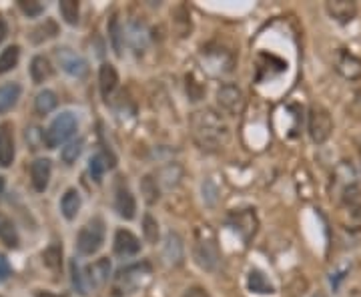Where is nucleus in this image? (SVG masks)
Masks as SVG:
<instances>
[{
    "label": "nucleus",
    "mask_w": 361,
    "mask_h": 297,
    "mask_svg": "<svg viewBox=\"0 0 361 297\" xmlns=\"http://www.w3.org/2000/svg\"><path fill=\"white\" fill-rule=\"evenodd\" d=\"M193 139L203 151H217L229 141L227 123L213 111H197L191 117Z\"/></svg>",
    "instance_id": "obj_1"
},
{
    "label": "nucleus",
    "mask_w": 361,
    "mask_h": 297,
    "mask_svg": "<svg viewBox=\"0 0 361 297\" xmlns=\"http://www.w3.org/2000/svg\"><path fill=\"white\" fill-rule=\"evenodd\" d=\"M193 257L197 261V265L205 271H215L221 253H219V245L217 237L213 233L209 225H199L195 229V237H193Z\"/></svg>",
    "instance_id": "obj_2"
},
{
    "label": "nucleus",
    "mask_w": 361,
    "mask_h": 297,
    "mask_svg": "<svg viewBox=\"0 0 361 297\" xmlns=\"http://www.w3.org/2000/svg\"><path fill=\"white\" fill-rule=\"evenodd\" d=\"M152 278V267L143 261V263H134V265H127L123 269L116 271L113 279V294L116 297L131 296L134 291L143 289Z\"/></svg>",
    "instance_id": "obj_3"
},
{
    "label": "nucleus",
    "mask_w": 361,
    "mask_h": 297,
    "mask_svg": "<svg viewBox=\"0 0 361 297\" xmlns=\"http://www.w3.org/2000/svg\"><path fill=\"white\" fill-rule=\"evenodd\" d=\"M337 217L347 231H360L361 229V189L358 183L345 185V189H343Z\"/></svg>",
    "instance_id": "obj_4"
},
{
    "label": "nucleus",
    "mask_w": 361,
    "mask_h": 297,
    "mask_svg": "<svg viewBox=\"0 0 361 297\" xmlns=\"http://www.w3.org/2000/svg\"><path fill=\"white\" fill-rule=\"evenodd\" d=\"M76 117L73 112H60L57 119L44 130V143L49 148H57L58 145L67 143L76 133Z\"/></svg>",
    "instance_id": "obj_5"
},
{
    "label": "nucleus",
    "mask_w": 361,
    "mask_h": 297,
    "mask_svg": "<svg viewBox=\"0 0 361 297\" xmlns=\"http://www.w3.org/2000/svg\"><path fill=\"white\" fill-rule=\"evenodd\" d=\"M103 241H105V221L100 217H95L80 229L76 237V249L80 255H93L103 247Z\"/></svg>",
    "instance_id": "obj_6"
},
{
    "label": "nucleus",
    "mask_w": 361,
    "mask_h": 297,
    "mask_svg": "<svg viewBox=\"0 0 361 297\" xmlns=\"http://www.w3.org/2000/svg\"><path fill=\"white\" fill-rule=\"evenodd\" d=\"M307 130H309V137L313 143L322 145L325 143L329 137H331V130H333V119L329 111L322 107V105H311L309 109V121H307Z\"/></svg>",
    "instance_id": "obj_7"
},
{
    "label": "nucleus",
    "mask_w": 361,
    "mask_h": 297,
    "mask_svg": "<svg viewBox=\"0 0 361 297\" xmlns=\"http://www.w3.org/2000/svg\"><path fill=\"white\" fill-rule=\"evenodd\" d=\"M217 103L221 107V111L225 114H239L245 107V96H243V91L235 85H223L219 91H217Z\"/></svg>",
    "instance_id": "obj_8"
},
{
    "label": "nucleus",
    "mask_w": 361,
    "mask_h": 297,
    "mask_svg": "<svg viewBox=\"0 0 361 297\" xmlns=\"http://www.w3.org/2000/svg\"><path fill=\"white\" fill-rule=\"evenodd\" d=\"M57 60L58 65L62 67V71L69 73L71 76H75V78H82L89 73V62L78 53L67 49V46L64 49H57Z\"/></svg>",
    "instance_id": "obj_9"
},
{
    "label": "nucleus",
    "mask_w": 361,
    "mask_h": 297,
    "mask_svg": "<svg viewBox=\"0 0 361 297\" xmlns=\"http://www.w3.org/2000/svg\"><path fill=\"white\" fill-rule=\"evenodd\" d=\"M335 69L347 80H358L361 78V58L351 55L349 51H340L335 56Z\"/></svg>",
    "instance_id": "obj_10"
},
{
    "label": "nucleus",
    "mask_w": 361,
    "mask_h": 297,
    "mask_svg": "<svg viewBox=\"0 0 361 297\" xmlns=\"http://www.w3.org/2000/svg\"><path fill=\"white\" fill-rule=\"evenodd\" d=\"M15 161V129L12 123H0V167H10Z\"/></svg>",
    "instance_id": "obj_11"
},
{
    "label": "nucleus",
    "mask_w": 361,
    "mask_h": 297,
    "mask_svg": "<svg viewBox=\"0 0 361 297\" xmlns=\"http://www.w3.org/2000/svg\"><path fill=\"white\" fill-rule=\"evenodd\" d=\"M114 207L116 213L123 219H133L134 211H137V203H134L133 193L129 191V187L125 185L123 181L116 183V191H114Z\"/></svg>",
    "instance_id": "obj_12"
},
{
    "label": "nucleus",
    "mask_w": 361,
    "mask_h": 297,
    "mask_svg": "<svg viewBox=\"0 0 361 297\" xmlns=\"http://www.w3.org/2000/svg\"><path fill=\"white\" fill-rule=\"evenodd\" d=\"M109 275H111V261L107 260V257H103V260L95 261V263H91L87 267V275L85 278H87L89 287L100 289L109 281Z\"/></svg>",
    "instance_id": "obj_13"
},
{
    "label": "nucleus",
    "mask_w": 361,
    "mask_h": 297,
    "mask_svg": "<svg viewBox=\"0 0 361 297\" xmlns=\"http://www.w3.org/2000/svg\"><path fill=\"white\" fill-rule=\"evenodd\" d=\"M51 173H53V165H51L49 159H37L30 165V181H33V187L37 189L38 193L46 191L49 181H51Z\"/></svg>",
    "instance_id": "obj_14"
},
{
    "label": "nucleus",
    "mask_w": 361,
    "mask_h": 297,
    "mask_svg": "<svg viewBox=\"0 0 361 297\" xmlns=\"http://www.w3.org/2000/svg\"><path fill=\"white\" fill-rule=\"evenodd\" d=\"M139 249H141V241L134 237L131 231H127V229L116 231V235H114V253L116 255H125V257L137 255Z\"/></svg>",
    "instance_id": "obj_15"
},
{
    "label": "nucleus",
    "mask_w": 361,
    "mask_h": 297,
    "mask_svg": "<svg viewBox=\"0 0 361 297\" xmlns=\"http://www.w3.org/2000/svg\"><path fill=\"white\" fill-rule=\"evenodd\" d=\"M327 12L340 22H351L358 15V4L351 0H331L327 2Z\"/></svg>",
    "instance_id": "obj_16"
},
{
    "label": "nucleus",
    "mask_w": 361,
    "mask_h": 297,
    "mask_svg": "<svg viewBox=\"0 0 361 297\" xmlns=\"http://www.w3.org/2000/svg\"><path fill=\"white\" fill-rule=\"evenodd\" d=\"M98 85H100V93L103 99L109 101V96L114 93L116 85H118V74L113 65H103L98 71Z\"/></svg>",
    "instance_id": "obj_17"
},
{
    "label": "nucleus",
    "mask_w": 361,
    "mask_h": 297,
    "mask_svg": "<svg viewBox=\"0 0 361 297\" xmlns=\"http://www.w3.org/2000/svg\"><path fill=\"white\" fill-rule=\"evenodd\" d=\"M233 221H235V229L243 235V239L249 241L255 231H257V219L251 211H241L237 215H233Z\"/></svg>",
    "instance_id": "obj_18"
},
{
    "label": "nucleus",
    "mask_w": 361,
    "mask_h": 297,
    "mask_svg": "<svg viewBox=\"0 0 361 297\" xmlns=\"http://www.w3.org/2000/svg\"><path fill=\"white\" fill-rule=\"evenodd\" d=\"M20 85L19 83H6L0 87V114L8 112L20 99Z\"/></svg>",
    "instance_id": "obj_19"
},
{
    "label": "nucleus",
    "mask_w": 361,
    "mask_h": 297,
    "mask_svg": "<svg viewBox=\"0 0 361 297\" xmlns=\"http://www.w3.org/2000/svg\"><path fill=\"white\" fill-rule=\"evenodd\" d=\"M0 241L10 249H17L20 243L19 231H17L15 223L10 221L4 213H0Z\"/></svg>",
    "instance_id": "obj_20"
},
{
    "label": "nucleus",
    "mask_w": 361,
    "mask_h": 297,
    "mask_svg": "<svg viewBox=\"0 0 361 297\" xmlns=\"http://www.w3.org/2000/svg\"><path fill=\"white\" fill-rule=\"evenodd\" d=\"M60 211L64 215V219L73 221L78 211H80V195L76 189H69L64 195H62V201H60Z\"/></svg>",
    "instance_id": "obj_21"
},
{
    "label": "nucleus",
    "mask_w": 361,
    "mask_h": 297,
    "mask_svg": "<svg viewBox=\"0 0 361 297\" xmlns=\"http://www.w3.org/2000/svg\"><path fill=\"white\" fill-rule=\"evenodd\" d=\"M30 76H33V80H35L37 85L44 83L46 78H51V76H53V67H51V60L42 55L35 56V58H33V62H30Z\"/></svg>",
    "instance_id": "obj_22"
},
{
    "label": "nucleus",
    "mask_w": 361,
    "mask_h": 297,
    "mask_svg": "<svg viewBox=\"0 0 361 297\" xmlns=\"http://www.w3.org/2000/svg\"><path fill=\"white\" fill-rule=\"evenodd\" d=\"M111 167H114L113 157H109L107 153H98V155H95V157L91 159V163H89V173H91V177L95 179L96 183H100L105 171Z\"/></svg>",
    "instance_id": "obj_23"
},
{
    "label": "nucleus",
    "mask_w": 361,
    "mask_h": 297,
    "mask_svg": "<svg viewBox=\"0 0 361 297\" xmlns=\"http://www.w3.org/2000/svg\"><path fill=\"white\" fill-rule=\"evenodd\" d=\"M165 260L173 263V265H179L183 261V241L177 233H169L167 235V241H165Z\"/></svg>",
    "instance_id": "obj_24"
},
{
    "label": "nucleus",
    "mask_w": 361,
    "mask_h": 297,
    "mask_svg": "<svg viewBox=\"0 0 361 297\" xmlns=\"http://www.w3.org/2000/svg\"><path fill=\"white\" fill-rule=\"evenodd\" d=\"M247 287L249 291H253V294H273L275 289H273V285L269 283V279L261 273V271H251L247 278Z\"/></svg>",
    "instance_id": "obj_25"
},
{
    "label": "nucleus",
    "mask_w": 361,
    "mask_h": 297,
    "mask_svg": "<svg viewBox=\"0 0 361 297\" xmlns=\"http://www.w3.org/2000/svg\"><path fill=\"white\" fill-rule=\"evenodd\" d=\"M57 105L58 99L53 91H40V93L37 94V99H35V111H37L38 114H49V112H53L57 109Z\"/></svg>",
    "instance_id": "obj_26"
},
{
    "label": "nucleus",
    "mask_w": 361,
    "mask_h": 297,
    "mask_svg": "<svg viewBox=\"0 0 361 297\" xmlns=\"http://www.w3.org/2000/svg\"><path fill=\"white\" fill-rule=\"evenodd\" d=\"M19 58H20V49L17 46V44H12V46L4 49V51H2V55H0V74L12 71V69L19 65Z\"/></svg>",
    "instance_id": "obj_27"
},
{
    "label": "nucleus",
    "mask_w": 361,
    "mask_h": 297,
    "mask_svg": "<svg viewBox=\"0 0 361 297\" xmlns=\"http://www.w3.org/2000/svg\"><path fill=\"white\" fill-rule=\"evenodd\" d=\"M58 10H60V15H62V19H64L67 24L75 26L76 22H78L80 6H78L76 0H60V2H58Z\"/></svg>",
    "instance_id": "obj_28"
},
{
    "label": "nucleus",
    "mask_w": 361,
    "mask_h": 297,
    "mask_svg": "<svg viewBox=\"0 0 361 297\" xmlns=\"http://www.w3.org/2000/svg\"><path fill=\"white\" fill-rule=\"evenodd\" d=\"M109 35H111V42H113V49L116 55H123V40H125V35H123V26H121V20L114 15L109 20Z\"/></svg>",
    "instance_id": "obj_29"
},
{
    "label": "nucleus",
    "mask_w": 361,
    "mask_h": 297,
    "mask_svg": "<svg viewBox=\"0 0 361 297\" xmlns=\"http://www.w3.org/2000/svg\"><path fill=\"white\" fill-rule=\"evenodd\" d=\"M42 261L49 269L57 271L60 269V263H62V247L60 245H51L49 249L42 251Z\"/></svg>",
    "instance_id": "obj_30"
},
{
    "label": "nucleus",
    "mask_w": 361,
    "mask_h": 297,
    "mask_svg": "<svg viewBox=\"0 0 361 297\" xmlns=\"http://www.w3.org/2000/svg\"><path fill=\"white\" fill-rule=\"evenodd\" d=\"M173 17H175V28H177L179 37H187L191 31V15L187 12V8L179 6Z\"/></svg>",
    "instance_id": "obj_31"
},
{
    "label": "nucleus",
    "mask_w": 361,
    "mask_h": 297,
    "mask_svg": "<svg viewBox=\"0 0 361 297\" xmlns=\"http://www.w3.org/2000/svg\"><path fill=\"white\" fill-rule=\"evenodd\" d=\"M71 279H73V285L80 296H89V283H87V278L82 275L80 265L76 263V260L71 261Z\"/></svg>",
    "instance_id": "obj_32"
},
{
    "label": "nucleus",
    "mask_w": 361,
    "mask_h": 297,
    "mask_svg": "<svg viewBox=\"0 0 361 297\" xmlns=\"http://www.w3.org/2000/svg\"><path fill=\"white\" fill-rule=\"evenodd\" d=\"M58 28L57 24L53 22V20H46L44 24H40V26H37L35 31H33V42H42V40H49V38L57 37Z\"/></svg>",
    "instance_id": "obj_33"
},
{
    "label": "nucleus",
    "mask_w": 361,
    "mask_h": 297,
    "mask_svg": "<svg viewBox=\"0 0 361 297\" xmlns=\"http://www.w3.org/2000/svg\"><path fill=\"white\" fill-rule=\"evenodd\" d=\"M82 141L78 139V141H71V143H67L64 147H62V153H60V157H62V161L67 163V165H73L76 159H78V155L82 153Z\"/></svg>",
    "instance_id": "obj_34"
},
{
    "label": "nucleus",
    "mask_w": 361,
    "mask_h": 297,
    "mask_svg": "<svg viewBox=\"0 0 361 297\" xmlns=\"http://www.w3.org/2000/svg\"><path fill=\"white\" fill-rule=\"evenodd\" d=\"M141 191L145 195V201L147 203H157L159 201V187H157V181L152 177H145L143 183H141Z\"/></svg>",
    "instance_id": "obj_35"
},
{
    "label": "nucleus",
    "mask_w": 361,
    "mask_h": 297,
    "mask_svg": "<svg viewBox=\"0 0 361 297\" xmlns=\"http://www.w3.org/2000/svg\"><path fill=\"white\" fill-rule=\"evenodd\" d=\"M143 231H145V237L149 243H157L159 239V223L152 215H145L143 219Z\"/></svg>",
    "instance_id": "obj_36"
},
{
    "label": "nucleus",
    "mask_w": 361,
    "mask_h": 297,
    "mask_svg": "<svg viewBox=\"0 0 361 297\" xmlns=\"http://www.w3.org/2000/svg\"><path fill=\"white\" fill-rule=\"evenodd\" d=\"M187 93H189L191 101H199V99L203 96V93H205V87H203L199 80H195L193 74L187 76Z\"/></svg>",
    "instance_id": "obj_37"
},
{
    "label": "nucleus",
    "mask_w": 361,
    "mask_h": 297,
    "mask_svg": "<svg viewBox=\"0 0 361 297\" xmlns=\"http://www.w3.org/2000/svg\"><path fill=\"white\" fill-rule=\"evenodd\" d=\"M19 6L26 17H38L42 12V8H44L40 2H26V0H20Z\"/></svg>",
    "instance_id": "obj_38"
},
{
    "label": "nucleus",
    "mask_w": 361,
    "mask_h": 297,
    "mask_svg": "<svg viewBox=\"0 0 361 297\" xmlns=\"http://www.w3.org/2000/svg\"><path fill=\"white\" fill-rule=\"evenodd\" d=\"M10 275V265H8V261L4 260L2 255H0V283L4 281V279Z\"/></svg>",
    "instance_id": "obj_39"
},
{
    "label": "nucleus",
    "mask_w": 361,
    "mask_h": 297,
    "mask_svg": "<svg viewBox=\"0 0 361 297\" xmlns=\"http://www.w3.org/2000/svg\"><path fill=\"white\" fill-rule=\"evenodd\" d=\"M183 297H209V294L205 289H201V287H193Z\"/></svg>",
    "instance_id": "obj_40"
},
{
    "label": "nucleus",
    "mask_w": 361,
    "mask_h": 297,
    "mask_svg": "<svg viewBox=\"0 0 361 297\" xmlns=\"http://www.w3.org/2000/svg\"><path fill=\"white\" fill-rule=\"evenodd\" d=\"M6 38V24H4V20H0V42Z\"/></svg>",
    "instance_id": "obj_41"
},
{
    "label": "nucleus",
    "mask_w": 361,
    "mask_h": 297,
    "mask_svg": "<svg viewBox=\"0 0 361 297\" xmlns=\"http://www.w3.org/2000/svg\"><path fill=\"white\" fill-rule=\"evenodd\" d=\"M37 297H58V296H55V294H49V291H38Z\"/></svg>",
    "instance_id": "obj_42"
},
{
    "label": "nucleus",
    "mask_w": 361,
    "mask_h": 297,
    "mask_svg": "<svg viewBox=\"0 0 361 297\" xmlns=\"http://www.w3.org/2000/svg\"><path fill=\"white\" fill-rule=\"evenodd\" d=\"M2 187H4V179L0 177V195H2Z\"/></svg>",
    "instance_id": "obj_43"
},
{
    "label": "nucleus",
    "mask_w": 361,
    "mask_h": 297,
    "mask_svg": "<svg viewBox=\"0 0 361 297\" xmlns=\"http://www.w3.org/2000/svg\"><path fill=\"white\" fill-rule=\"evenodd\" d=\"M311 297H325V296H324V294H322V291H317L315 296H311Z\"/></svg>",
    "instance_id": "obj_44"
}]
</instances>
